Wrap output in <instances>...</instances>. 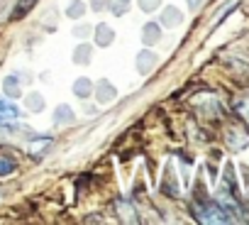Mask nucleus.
Wrapping results in <instances>:
<instances>
[{
	"instance_id": "1",
	"label": "nucleus",
	"mask_w": 249,
	"mask_h": 225,
	"mask_svg": "<svg viewBox=\"0 0 249 225\" xmlns=\"http://www.w3.org/2000/svg\"><path fill=\"white\" fill-rule=\"evenodd\" d=\"M193 215L200 220V223H230V210L222 208L220 203H213V201H196L193 203Z\"/></svg>"
},
{
	"instance_id": "2",
	"label": "nucleus",
	"mask_w": 249,
	"mask_h": 225,
	"mask_svg": "<svg viewBox=\"0 0 249 225\" xmlns=\"http://www.w3.org/2000/svg\"><path fill=\"white\" fill-rule=\"evenodd\" d=\"M20 120V108L13 103V100H5V98H0V125H13Z\"/></svg>"
},
{
	"instance_id": "3",
	"label": "nucleus",
	"mask_w": 249,
	"mask_h": 225,
	"mask_svg": "<svg viewBox=\"0 0 249 225\" xmlns=\"http://www.w3.org/2000/svg\"><path fill=\"white\" fill-rule=\"evenodd\" d=\"M93 91H95V98L100 100V103H110L115 95H117V91H115V86L110 83V81H98L95 86H93Z\"/></svg>"
},
{
	"instance_id": "4",
	"label": "nucleus",
	"mask_w": 249,
	"mask_h": 225,
	"mask_svg": "<svg viewBox=\"0 0 249 225\" xmlns=\"http://www.w3.org/2000/svg\"><path fill=\"white\" fill-rule=\"evenodd\" d=\"M112 39H115V30L107 27L105 22H100V25L95 27V44H98V47H110Z\"/></svg>"
},
{
	"instance_id": "5",
	"label": "nucleus",
	"mask_w": 249,
	"mask_h": 225,
	"mask_svg": "<svg viewBox=\"0 0 249 225\" xmlns=\"http://www.w3.org/2000/svg\"><path fill=\"white\" fill-rule=\"evenodd\" d=\"M159 39H161V27H159L157 22H147L144 30H142V42H144L147 47H152V44H157Z\"/></svg>"
},
{
	"instance_id": "6",
	"label": "nucleus",
	"mask_w": 249,
	"mask_h": 225,
	"mask_svg": "<svg viewBox=\"0 0 249 225\" xmlns=\"http://www.w3.org/2000/svg\"><path fill=\"white\" fill-rule=\"evenodd\" d=\"M154 64H157V54H152V52H140V56H137V69H140V74H149L152 69H154Z\"/></svg>"
},
{
	"instance_id": "7",
	"label": "nucleus",
	"mask_w": 249,
	"mask_h": 225,
	"mask_svg": "<svg viewBox=\"0 0 249 225\" xmlns=\"http://www.w3.org/2000/svg\"><path fill=\"white\" fill-rule=\"evenodd\" d=\"M73 93H76V98H90V93H93V83H90V78H86V76L76 78V83H73Z\"/></svg>"
},
{
	"instance_id": "8",
	"label": "nucleus",
	"mask_w": 249,
	"mask_h": 225,
	"mask_svg": "<svg viewBox=\"0 0 249 225\" xmlns=\"http://www.w3.org/2000/svg\"><path fill=\"white\" fill-rule=\"evenodd\" d=\"M73 110L69 108V105H59L56 110H54V123L56 125H69V123H73Z\"/></svg>"
},
{
	"instance_id": "9",
	"label": "nucleus",
	"mask_w": 249,
	"mask_h": 225,
	"mask_svg": "<svg viewBox=\"0 0 249 225\" xmlns=\"http://www.w3.org/2000/svg\"><path fill=\"white\" fill-rule=\"evenodd\" d=\"M181 20H183V18H181V10H176V8H166V10L161 13V25H164V27H176Z\"/></svg>"
},
{
	"instance_id": "10",
	"label": "nucleus",
	"mask_w": 249,
	"mask_h": 225,
	"mask_svg": "<svg viewBox=\"0 0 249 225\" xmlns=\"http://www.w3.org/2000/svg\"><path fill=\"white\" fill-rule=\"evenodd\" d=\"M35 5H37V0H18V5L13 10V20H22Z\"/></svg>"
},
{
	"instance_id": "11",
	"label": "nucleus",
	"mask_w": 249,
	"mask_h": 225,
	"mask_svg": "<svg viewBox=\"0 0 249 225\" xmlns=\"http://www.w3.org/2000/svg\"><path fill=\"white\" fill-rule=\"evenodd\" d=\"M3 91H5L10 98H20V81H18V76H5Z\"/></svg>"
},
{
	"instance_id": "12",
	"label": "nucleus",
	"mask_w": 249,
	"mask_h": 225,
	"mask_svg": "<svg viewBox=\"0 0 249 225\" xmlns=\"http://www.w3.org/2000/svg\"><path fill=\"white\" fill-rule=\"evenodd\" d=\"M90 44H78L76 47V52H73V61H78V64H88L90 61Z\"/></svg>"
},
{
	"instance_id": "13",
	"label": "nucleus",
	"mask_w": 249,
	"mask_h": 225,
	"mask_svg": "<svg viewBox=\"0 0 249 225\" xmlns=\"http://www.w3.org/2000/svg\"><path fill=\"white\" fill-rule=\"evenodd\" d=\"M83 13H86V5L81 3V0H73V3L69 5V10H66V15H69L71 20H81Z\"/></svg>"
},
{
	"instance_id": "14",
	"label": "nucleus",
	"mask_w": 249,
	"mask_h": 225,
	"mask_svg": "<svg viewBox=\"0 0 249 225\" xmlns=\"http://www.w3.org/2000/svg\"><path fill=\"white\" fill-rule=\"evenodd\" d=\"M15 169H18L15 159H10V157H0V176H8V174H13Z\"/></svg>"
},
{
	"instance_id": "15",
	"label": "nucleus",
	"mask_w": 249,
	"mask_h": 225,
	"mask_svg": "<svg viewBox=\"0 0 249 225\" xmlns=\"http://www.w3.org/2000/svg\"><path fill=\"white\" fill-rule=\"evenodd\" d=\"M27 105H30L32 110H42V108H44V98H42L39 93H30V95H27Z\"/></svg>"
},
{
	"instance_id": "16",
	"label": "nucleus",
	"mask_w": 249,
	"mask_h": 225,
	"mask_svg": "<svg viewBox=\"0 0 249 225\" xmlns=\"http://www.w3.org/2000/svg\"><path fill=\"white\" fill-rule=\"evenodd\" d=\"M42 140L39 142H32V154L35 157H39V152H42V147H49L52 145V140H49V135H39Z\"/></svg>"
},
{
	"instance_id": "17",
	"label": "nucleus",
	"mask_w": 249,
	"mask_h": 225,
	"mask_svg": "<svg viewBox=\"0 0 249 225\" xmlns=\"http://www.w3.org/2000/svg\"><path fill=\"white\" fill-rule=\"evenodd\" d=\"M110 8H112L115 15H124V13H127V8H130V0H115Z\"/></svg>"
},
{
	"instance_id": "18",
	"label": "nucleus",
	"mask_w": 249,
	"mask_h": 225,
	"mask_svg": "<svg viewBox=\"0 0 249 225\" xmlns=\"http://www.w3.org/2000/svg\"><path fill=\"white\" fill-rule=\"evenodd\" d=\"M159 5H161V0H140V8H142L144 13H154Z\"/></svg>"
},
{
	"instance_id": "19",
	"label": "nucleus",
	"mask_w": 249,
	"mask_h": 225,
	"mask_svg": "<svg viewBox=\"0 0 249 225\" xmlns=\"http://www.w3.org/2000/svg\"><path fill=\"white\" fill-rule=\"evenodd\" d=\"M237 108H239V112H242V115H244V118L249 120V100H242V103H239Z\"/></svg>"
},
{
	"instance_id": "20",
	"label": "nucleus",
	"mask_w": 249,
	"mask_h": 225,
	"mask_svg": "<svg viewBox=\"0 0 249 225\" xmlns=\"http://www.w3.org/2000/svg\"><path fill=\"white\" fill-rule=\"evenodd\" d=\"M88 32H90V27H78V30H73V35H76V37H86Z\"/></svg>"
},
{
	"instance_id": "21",
	"label": "nucleus",
	"mask_w": 249,
	"mask_h": 225,
	"mask_svg": "<svg viewBox=\"0 0 249 225\" xmlns=\"http://www.w3.org/2000/svg\"><path fill=\"white\" fill-rule=\"evenodd\" d=\"M103 8H105L103 0H93V10H103Z\"/></svg>"
}]
</instances>
